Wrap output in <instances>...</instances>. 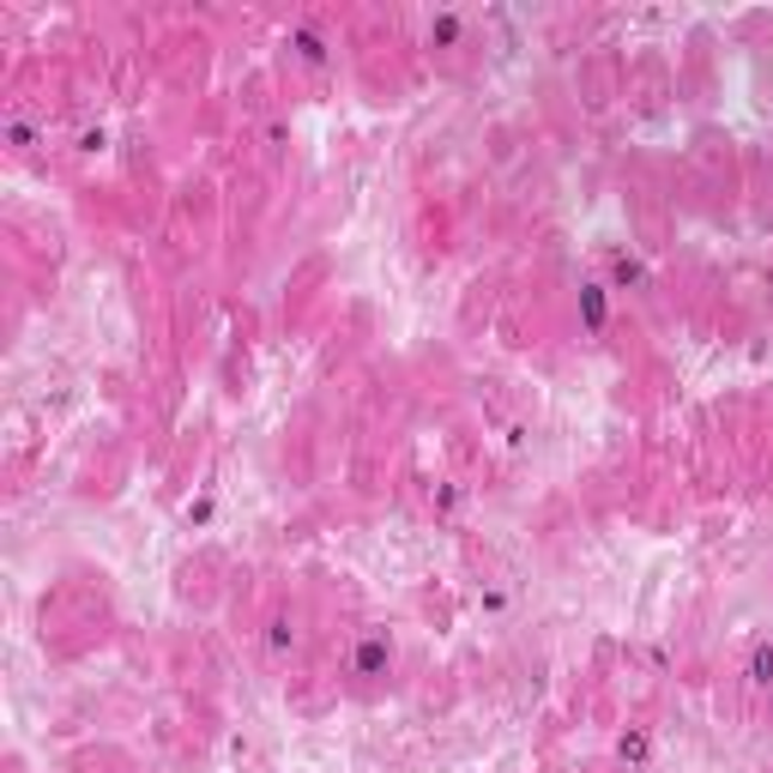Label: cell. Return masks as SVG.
<instances>
[{
  "instance_id": "obj_1",
  "label": "cell",
  "mask_w": 773,
  "mask_h": 773,
  "mask_svg": "<svg viewBox=\"0 0 773 773\" xmlns=\"http://www.w3.org/2000/svg\"><path fill=\"white\" fill-rule=\"evenodd\" d=\"M399 665V641L387 629H363L351 641V653H345V677L351 683H381V677H394Z\"/></svg>"
},
{
  "instance_id": "obj_2",
  "label": "cell",
  "mask_w": 773,
  "mask_h": 773,
  "mask_svg": "<svg viewBox=\"0 0 773 773\" xmlns=\"http://www.w3.org/2000/svg\"><path fill=\"white\" fill-rule=\"evenodd\" d=\"M278 49H285V61L302 67V73H321V67L333 61V43H327V31H321V19H302V25H290Z\"/></svg>"
},
{
  "instance_id": "obj_3",
  "label": "cell",
  "mask_w": 773,
  "mask_h": 773,
  "mask_svg": "<svg viewBox=\"0 0 773 773\" xmlns=\"http://www.w3.org/2000/svg\"><path fill=\"white\" fill-rule=\"evenodd\" d=\"M0 140H7V152H13V158H31V152H37V145L49 140V121H37L31 109H13V116H7V133H0Z\"/></svg>"
},
{
  "instance_id": "obj_4",
  "label": "cell",
  "mask_w": 773,
  "mask_h": 773,
  "mask_svg": "<svg viewBox=\"0 0 773 773\" xmlns=\"http://www.w3.org/2000/svg\"><path fill=\"white\" fill-rule=\"evenodd\" d=\"M737 683H744V689H768V683H773V635L749 641L744 665H737Z\"/></svg>"
},
{
  "instance_id": "obj_5",
  "label": "cell",
  "mask_w": 773,
  "mask_h": 773,
  "mask_svg": "<svg viewBox=\"0 0 773 773\" xmlns=\"http://www.w3.org/2000/svg\"><path fill=\"white\" fill-rule=\"evenodd\" d=\"M466 37H472V19L466 13H435L430 25H423V43H430V49H466Z\"/></svg>"
},
{
  "instance_id": "obj_6",
  "label": "cell",
  "mask_w": 773,
  "mask_h": 773,
  "mask_svg": "<svg viewBox=\"0 0 773 773\" xmlns=\"http://www.w3.org/2000/svg\"><path fill=\"white\" fill-rule=\"evenodd\" d=\"M261 647H266V659H273V665H285V659L297 653V616H285V611H278L273 623L261 629Z\"/></svg>"
},
{
  "instance_id": "obj_7",
  "label": "cell",
  "mask_w": 773,
  "mask_h": 773,
  "mask_svg": "<svg viewBox=\"0 0 773 773\" xmlns=\"http://www.w3.org/2000/svg\"><path fill=\"white\" fill-rule=\"evenodd\" d=\"M604 273H611V290H647V266L635 261V254H623V249L604 254Z\"/></svg>"
},
{
  "instance_id": "obj_8",
  "label": "cell",
  "mask_w": 773,
  "mask_h": 773,
  "mask_svg": "<svg viewBox=\"0 0 773 773\" xmlns=\"http://www.w3.org/2000/svg\"><path fill=\"white\" fill-rule=\"evenodd\" d=\"M604 290H611V285H599V278H587V285H580V315H587V333H592V339H599L604 321H611V302H604Z\"/></svg>"
},
{
  "instance_id": "obj_9",
  "label": "cell",
  "mask_w": 773,
  "mask_h": 773,
  "mask_svg": "<svg viewBox=\"0 0 773 773\" xmlns=\"http://www.w3.org/2000/svg\"><path fill=\"white\" fill-rule=\"evenodd\" d=\"M647 756H653V737L647 732H629L623 744H616V761H623V768H641Z\"/></svg>"
},
{
  "instance_id": "obj_10",
  "label": "cell",
  "mask_w": 773,
  "mask_h": 773,
  "mask_svg": "<svg viewBox=\"0 0 773 773\" xmlns=\"http://www.w3.org/2000/svg\"><path fill=\"white\" fill-rule=\"evenodd\" d=\"M261 140H266V152H285V145H290V121H285V116H278V121H266V133H261Z\"/></svg>"
},
{
  "instance_id": "obj_11",
  "label": "cell",
  "mask_w": 773,
  "mask_h": 773,
  "mask_svg": "<svg viewBox=\"0 0 773 773\" xmlns=\"http://www.w3.org/2000/svg\"><path fill=\"white\" fill-rule=\"evenodd\" d=\"M80 152H104V128H85L80 133Z\"/></svg>"
},
{
  "instance_id": "obj_12",
  "label": "cell",
  "mask_w": 773,
  "mask_h": 773,
  "mask_svg": "<svg viewBox=\"0 0 773 773\" xmlns=\"http://www.w3.org/2000/svg\"><path fill=\"white\" fill-rule=\"evenodd\" d=\"M761 713H768V720H773V683H768V689H761Z\"/></svg>"
}]
</instances>
